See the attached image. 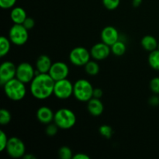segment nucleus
Returning a JSON list of instances; mask_svg holds the SVG:
<instances>
[{
  "instance_id": "1",
  "label": "nucleus",
  "mask_w": 159,
  "mask_h": 159,
  "mask_svg": "<svg viewBox=\"0 0 159 159\" xmlns=\"http://www.w3.org/2000/svg\"><path fill=\"white\" fill-rule=\"evenodd\" d=\"M55 81L48 73H39L30 82L31 94L35 99L44 100L54 94Z\"/></svg>"
},
{
  "instance_id": "2",
  "label": "nucleus",
  "mask_w": 159,
  "mask_h": 159,
  "mask_svg": "<svg viewBox=\"0 0 159 159\" xmlns=\"http://www.w3.org/2000/svg\"><path fill=\"white\" fill-rule=\"evenodd\" d=\"M3 88L6 96L12 101H20L26 96V88L25 83L16 78L6 82L3 85Z\"/></svg>"
},
{
  "instance_id": "3",
  "label": "nucleus",
  "mask_w": 159,
  "mask_h": 159,
  "mask_svg": "<svg viewBox=\"0 0 159 159\" xmlns=\"http://www.w3.org/2000/svg\"><path fill=\"white\" fill-rule=\"evenodd\" d=\"M54 122L58 128L68 130L75 126L76 123V116L74 112L68 108L59 109L54 113Z\"/></svg>"
},
{
  "instance_id": "4",
  "label": "nucleus",
  "mask_w": 159,
  "mask_h": 159,
  "mask_svg": "<svg viewBox=\"0 0 159 159\" xmlns=\"http://www.w3.org/2000/svg\"><path fill=\"white\" fill-rule=\"evenodd\" d=\"M93 85L88 80L81 79L74 84L73 95L80 102H88L93 97Z\"/></svg>"
},
{
  "instance_id": "5",
  "label": "nucleus",
  "mask_w": 159,
  "mask_h": 159,
  "mask_svg": "<svg viewBox=\"0 0 159 159\" xmlns=\"http://www.w3.org/2000/svg\"><path fill=\"white\" fill-rule=\"evenodd\" d=\"M28 30L23 24H15L9 31V38L11 43L17 46H22L27 42L29 38Z\"/></svg>"
},
{
  "instance_id": "6",
  "label": "nucleus",
  "mask_w": 159,
  "mask_h": 159,
  "mask_svg": "<svg viewBox=\"0 0 159 159\" xmlns=\"http://www.w3.org/2000/svg\"><path fill=\"white\" fill-rule=\"evenodd\" d=\"M74 84L68 79L55 82L54 88V95L59 99H67L73 95Z\"/></svg>"
},
{
  "instance_id": "7",
  "label": "nucleus",
  "mask_w": 159,
  "mask_h": 159,
  "mask_svg": "<svg viewBox=\"0 0 159 159\" xmlns=\"http://www.w3.org/2000/svg\"><path fill=\"white\" fill-rule=\"evenodd\" d=\"M6 150L11 158H19L24 156L26 146L21 139L16 137H12L9 138Z\"/></svg>"
},
{
  "instance_id": "8",
  "label": "nucleus",
  "mask_w": 159,
  "mask_h": 159,
  "mask_svg": "<svg viewBox=\"0 0 159 159\" xmlns=\"http://www.w3.org/2000/svg\"><path fill=\"white\" fill-rule=\"evenodd\" d=\"M90 51L83 47L75 48L69 54L70 61L75 66H85L90 61Z\"/></svg>"
},
{
  "instance_id": "9",
  "label": "nucleus",
  "mask_w": 159,
  "mask_h": 159,
  "mask_svg": "<svg viewBox=\"0 0 159 159\" xmlns=\"http://www.w3.org/2000/svg\"><path fill=\"white\" fill-rule=\"evenodd\" d=\"M36 76V70L28 62H23L16 67V78L23 83H30Z\"/></svg>"
},
{
  "instance_id": "10",
  "label": "nucleus",
  "mask_w": 159,
  "mask_h": 159,
  "mask_svg": "<svg viewBox=\"0 0 159 159\" xmlns=\"http://www.w3.org/2000/svg\"><path fill=\"white\" fill-rule=\"evenodd\" d=\"M48 74L55 82L67 79L69 74V68L65 62L57 61L53 63Z\"/></svg>"
},
{
  "instance_id": "11",
  "label": "nucleus",
  "mask_w": 159,
  "mask_h": 159,
  "mask_svg": "<svg viewBox=\"0 0 159 159\" xmlns=\"http://www.w3.org/2000/svg\"><path fill=\"white\" fill-rule=\"evenodd\" d=\"M16 67L12 62L5 61L0 66V84L4 85L7 82L16 78Z\"/></svg>"
},
{
  "instance_id": "12",
  "label": "nucleus",
  "mask_w": 159,
  "mask_h": 159,
  "mask_svg": "<svg viewBox=\"0 0 159 159\" xmlns=\"http://www.w3.org/2000/svg\"><path fill=\"white\" fill-rule=\"evenodd\" d=\"M111 53V48L103 42L97 43L90 50L91 57L96 61H102L107 58Z\"/></svg>"
},
{
  "instance_id": "13",
  "label": "nucleus",
  "mask_w": 159,
  "mask_h": 159,
  "mask_svg": "<svg viewBox=\"0 0 159 159\" xmlns=\"http://www.w3.org/2000/svg\"><path fill=\"white\" fill-rule=\"evenodd\" d=\"M101 40L103 43L111 47L119 40V33L115 27L112 26H106L101 32Z\"/></svg>"
},
{
  "instance_id": "14",
  "label": "nucleus",
  "mask_w": 159,
  "mask_h": 159,
  "mask_svg": "<svg viewBox=\"0 0 159 159\" xmlns=\"http://www.w3.org/2000/svg\"><path fill=\"white\" fill-rule=\"evenodd\" d=\"M37 118L41 124H49L54 121V113L52 110L48 107H41L37 110Z\"/></svg>"
},
{
  "instance_id": "15",
  "label": "nucleus",
  "mask_w": 159,
  "mask_h": 159,
  "mask_svg": "<svg viewBox=\"0 0 159 159\" xmlns=\"http://www.w3.org/2000/svg\"><path fill=\"white\" fill-rule=\"evenodd\" d=\"M87 109L88 111L92 116H99L102 113L104 110V107L102 102H101L100 99L93 97L90 100L88 101L87 104Z\"/></svg>"
},
{
  "instance_id": "16",
  "label": "nucleus",
  "mask_w": 159,
  "mask_h": 159,
  "mask_svg": "<svg viewBox=\"0 0 159 159\" xmlns=\"http://www.w3.org/2000/svg\"><path fill=\"white\" fill-rule=\"evenodd\" d=\"M51 58L48 55L42 54L39 56L36 61V68L40 73H48L52 65Z\"/></svg>"
},
{
  "instance_id": "17",
  "label": "nucleus",
  "mask_w": 159,
  "mask_h": 159,
  "mask_svg": "<svg viewBox=\"0 0 159 159\" xmlns=\"http://www.w3.org/2000/svg\"><path fill=\"white\" fill-rule=\"evenodd\" d=\"M26 17H27V15H26V11L22 7L13 8L10 12L11 20L15 24H23Z\"/></svg>"
},
{
  "instance_id": "18",
  "label": "nucleus",
  "mask_w": 159,
  "mask_h": 159,
  "mask_svg": "<svg viewBox=\"0 0 159 159\" xmlns=\"http://www.w3.org/2000/svg\"><path fill=\"white\" fill-rule=\"evenodd\" d=\"M141 44L144 50L152 52L158 49V43L155 37L152 35H146L141 39Z\"/></svg>"
},
{
  "instance_id": "19",
  "label": "nucleus",
  "mask_w": 159,
  "mask_h": 159,
  "mask_svg": "<svg viewBox=\"0 0 159 159\" xmlns=\"http://www.w3.org/2000/svg\"><path fill=\"white\" fill-rule=\"evenodd\" d=\"M149 65L153 69L159 71V50L156 49L152 51L148 56Z\"/></svg>"
},
{
  "instance_id": "20",
  "label": "nucleus",
  "mask_w": 159,
  "mask_h": 159,
  "mask_svg": "<svg viewBox=\"0 0 159 159\" xmlns=\"http://www.w3.org/2000/svg\"><path fill=\"white\" fill-rule=\"evenodd\" d=\"M110 48H111V52L117 57L124 55L126 52L125 43L122 41H120V40L116 41Z\"/></svg>"
},
{
  "instance_id": "21",
  "label": "nucleus",
  "mask_w": 159,
  "mask_h": 159,
  "mask_svg": "<svg viewBox=\"0 0 159 159\" xmlns=\"http://www.w3.org/2000/svg\"><path fill=\"white\" fill-rule=\"evenodd\" d=\"M10 40L6 37H2L0 38V56L4 57L10 51Z\"/></svg>"
},
{
  "instance_id": "22",
  "label": "nucleus",
  "mask_w": 159,
  "mask_h": 159,
  "mask_svg": "<svg viewBox=\"0 0 159 159\" xmlns=\"http://www.w3.org/2000/svg\"><path fill=\"white\" fill-rule=\"evenodd\" d=\"M84 67L85 72L89 75H96L99 72V66L95 61H89Z\"/></svg>"
},
{
  "instance_id": "23",
  "label": "nucleus",
  "mask_w": 159,
  "mask_h": 159,
  "mask_svg": "<svg viewBox=\"0 0 159 159\" xmlns=\"http://www.w3.org/2000/svg\"><path fill=\"white\" fill-rule=\"evenodd\" d=\"M58 156L61 159H71L73 158L72 152L71 148L68 146H62L58 150Z\"/></svg>"
},
{
  "instance_id": "24",
  "label": "nucleus",
  "mask_w": 159,
  "mask_h": 159,
  "mask_svg": "<svg viewBox=\"0 0 159 159\" xmlns=\"http://www.w3.org/2000/svg\"><path fill=\"white\" fill-rule=\"evenodd\" d=\"M11 119H12V116L9 110L6 109H2L0 110V124L1 125H6L9 124Z\"/></svg>"
},
{
  "instance_id": "25",
  "label": "nucleus",
  "mask_w": 159,
  "mask_h": 159,
  "mask_svg": "<svg viewBox=\"0 0 159 159\" xmlns=\"http://www.w3.org/2000/svg\"><path fill=\"white\" fill-rule=\"evenodd\" d=\"M99 134H100L103 138H107V139H110V138L113 136V128H112L110 126L106 125V124L99 127Z\"/></svg>"
},
{
  "instance_id": "26",
  "label": "nucleus",
  "mask_w": 159,
  "mask_h": 159,
  "mask_svg": "<svg viewBox=\"0 0 159 159\" xmlns=\"http://www.w3.org/2000/svg\"><path fill=\"white\" fill-rule=\"evenodd\" d=\"M120 0H102L104 7L108 10H114L119 6Z\"/></svg>"
},
{
  "instance_id": "27",
  "label": "nucleus",
  "mask_w": 159,
  "mask_h": 159,
  "mask_svg": "<svg viewBox=\"0 0 159 159\" xmlns=\"http://www.w3.org/2000/svg\"><path fill=\"white\" fill-rule=\"evenodd\" d=\"M8 141H9V138H7V135L5 133L3 130L0 131V151L3 152L4 150H6V146H7Z\"/></svg>"
},
{
  "instance_id": "28",
  "label": "nucleus",
  "mask_w": 159,
  "mask_h": 159,
  "mask_svg": "<svg viewBox=\"0 0 159 159\" xmlns=\"http://www.w3.org/2000/svg\"><path fill=\"white\" fill-rule=\"evenodd\" d=\"M150 89L155 94H159V77H155L151 80Z\"/></svg>"
},
{
  "instance_id": "29",
  "label": "nucleus",
  "mask_w": 159,
  "mask_h": 159,
  "mask_svg": "<svg viewBox=\"0 0 159 159\" xmlns=\"http://www.w3.org/2000/svg\"><path fill=\"white\" fill-rule=\"evenodd\" d=\"M58 127L55 124H48L46 127V134L49 137H54L57 133Z\"/></svg>"
},
{
  "instance_id": "30",
  "label": "nucleus",
  "mask_w": 159,
  "mask_h": 159,
  "mask_svg": "<svg viewBox=\"0 0 159 159\" xmlns=\"http://www.w3.org/2000/svg\"><path fill=\"white\" fill-rule=\"evenodd\" d=\"M16 0H0V6L2 9H11L15 6Z\"/></svg>"
},
{
  "instance_id": "31",
  "label": "nucleus",
  "mask_w": 159,
  "mask_h": 159,
  "mask_svg": "<svg viewBox=\"0 0 159 159\" xmlns=\"http://www.w3.org/2000/svg\"><path fill=\"white\" fill-rule=\"evenodd\" d=\"M23 25L25 26L26 29H27L28 30H30L35 26V21H34V20L33 18L27 16L26 20H25V21L23 22Z\"/></svg>"
},
{
  "instance_id": "32",
  "label": "nucleus",
  "mask_w": 159,
  "mask_h": 159,
  "mask_svg": "<svg viewBox=\"0 0 159 159\" xmlns=\"http://www.w3.org/2000/svg\"><path fill=\"white\" fill-rule=\"evenodd\" d=\"M102 95H103V93H102V90L101 89H94V90H93V97L97 98V99H100L102 96Z\"/></svg>"
},
{
  "instance_id": "33",
  "label": "nucleus",
  "mask_w": 159,
  "mask_h": 159,
  "mask_svg": "<svg viewBox=\"0 0 159 159\" xmlns=\"http://www.w3.org/2000/svg\"><path fill=\"white\" fill-rule=\"evenodd\" d=\"M89 156L85 153H77L73 155V159H89Z\"/></svg>"
},
{
  "instance_id": "34",
  "label": "nucleus",
  "mask_w": 159,
  "mask_h": 159,
  "mask_svg": "<svg viewBox=\"0 0 159 159\" xmlns=\"http://www.w3.org/2000/svg\"><path fill=\"white\" fill-rule=\"evenodd\" d=\"M149 103L152 106H158L159 104V98L158 96H152L149 99Z\"/></svg>"
},
{
  "instance_id": "35",
  "label": "nucleus",
  "mask_w": 159,
  "mask_h": 159,
  "mask_svg": "<svg viewBox=\"0 0 159 159\" xmlns=\"http://www.w3.org/2000/svg\"><path fill=\"white\" fill-rule=\"evenodd\" d=\"M142 3V0H133V6L134 7H138Z\"/></svg>"
},
{
  "instance_id": "36",
  "label": "nucleus",
  "mask_w": 159,
  "mask_h": 159,
  "mask_svg": "<svg viewBox=\"0 0 159 159\" xmlns=\"http://www.w3.org/2000/svg\"><path fill=\"white\" fill-rule=\"evenodd\" d=\"M23 158L24 159H35L36 157L34 155H30V154H25Z\"/></svg>"
},
{
  "instance_id": "37",
  "label": "nucleus",
  "mask_w": 159,
  "mask_h": 159,
  "mask_svg": "<svg viewBox=\"0 0 159 159\" xmlns=\"http://www.w3.org/2000/svg\"><path fill=\"white\" fill-rule=\"evenodd\" d=\"M158 49L159 50V43H158Z\"/></svg>"
}]
</instances>
